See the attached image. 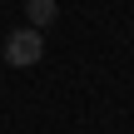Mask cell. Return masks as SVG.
I'll use <instances>...</instances> for the list:
<instances>
[{
  "mask_svg": "<svg viewBox=\"0 0 134 134\" xmlns=\"http://www.w3.org/2000/svg\"><path fill=\"white\" fill-rule=\"evenodd\" d=\"M40 55H45V40H40V30H35V25H30V30H10V35H5V65L30 70V65H40Z\"/></svg>",
  "mask_w": 134,
  "mask_h": 134,
  "instance_id": "obj_1",
  "label": "cell"
},
{
  "mask_svg": "<svg viewBox=\"0 0 134 134\" xmlns=\"http://www.w3.org/2000/svg\"><path fill=\"white\" fill-rule=\"evenodd\" d=\"M25 15H30V25L40 30V25H50V20L60 15V5H55V0H25Z\"/></svg>",
  "mask_w": 134,
  "mask_h": 134,
  "instance_id": "obj_2",
  "label": "cell"
}]
</instances>
